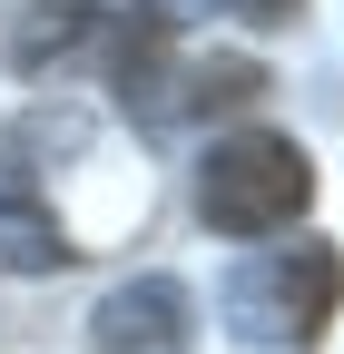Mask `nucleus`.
<instances>
[{
    "label": "nucleus",
    "instance_id": "8",
    "mask_svg": "<svg viewBox=\"0 0 344 354\" xmlns=\"http://www.w3.org/2000/svg\"><path fill=\"white\" fill-rule=\"evenodd\" d=\"M148 10H157V20H197L207 0H148Z\"/></svg>",
    "mask_w": 344,
    "mask_h": 354
},
{
    "label": "nucleus",
    "instance_id": "3",
    "mask_svg": "<svg viewBox=\"0 0 344 354\" xmlns=\"http://www.w3.org/2000/svg\"><path fill=\"white\" fill-rule=\"evenodd\" d=\"M197 344V295L178 276H118L89 305V354H187Z\"/></svg>",
    "mask_w": 344,
    "mask_h": 354
},
{
    "label": "nucleus",
    "instance_id": "4",
    "mask_svg": "<svg viewBox=\"0 0 344 354\" xmlns=\"http://www.w3.org/2000/svg\"><path fill=\"white\" fill-rule=\"evenodd\" d=\"M178 88H187L178 20L138 10V30H128V50H118V99H128V118H178Z\"/></svg>",
    "mask_w": 344,
    "mask_h": 354
},
{
    "label": "nucleus",
    "instance_id": "1",
    "mask_svg": "<svg viewBox=\"0 0 344 354\" xmlns=\"http://www.w3.org/2000/svg\"><path fill=\"white\" fill-rule=\"evenodd\" d=\"M334 295H344V256L325 236H295V246H256L236 266L217 286V315L246 354H305L334 325Z\"/></svg>",
    "mask_w": 344,
    "mask_h": 354
},
{
    "label": "nucleus",
    "instance_id": "6",
    "mask_svg": "<svg viewBox=\"0 0 344 354\" xmlns=\"http://www.w3.org/2000/svg\"><path fill=\"white\" fill-rule=\"evenodd\" d=\"M59 266H69L59 216L39 207V197H0V286H20V276H59Z\"/></svg>",
    "mask_w": 344,
    "mask_h": 354
},
{
    "label": "nucleus",
    "instance_id": "5",
    "mask_svg": "<svg viewBox=\"0 0 344 354\" xmlns=\"http://www.w3.org/2000/svg\"><path fill=\"white\" fill-rule=\"evenodd\" d=\"M89 30H99V0H20V20H10V69L39 79L50 59L89 50Z\"/></svg>",
    "mask_w": 344,
    "mask_h": 354
},
{
    "label": "nucleus",
    "instance_id": "7",
    "mask_svg": "<svg viewBox=\"0 0 344 354\" xmlns=\"http://www.w3.org/2000/svg\"><path fill=\"white\" fill-rule=\"evenodd\" d=\"M207 10H236V20H256V30H276V20L305 10V0H207Z\"/></svg>",
    "mask_w": 344,
    "mask_h": 354
},
{
    "label": "nucleus",
    "instance_id": "2",
    "mask_svg": "<svg viewBox=\"0 0 344 354\" xmlns=\"http://www.w3.org/2000/svg\"><path fill=\"white\" fill-rule=\"evenodd\" d=\"M305 207H315V158H305V138H285V128H227V138L197 158V216L217 236H236V246L285 236Z\"/></svg>",
    "mask_w": 344,
    "mask_h": 354
}]
</instances>
